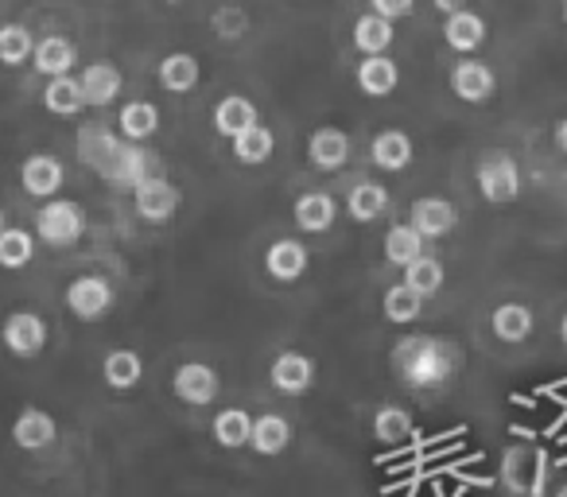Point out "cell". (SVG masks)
<instances>
[{
  "label": "cell",
  "mask_w": 567,
  "mask_h": 497,
  "mask_svg": "<svg viewBox=\"0 0 567 497\" xmlns=\"http://www.w3.org/2000/svg\"><path fill=\"white\" fill-rule=\"evenodd\" d=\"M455 350L447 342L432 339V334H412V339L396 342L393 350V370L396 377L404 381L416 393H432V389H443L451 377H455Z\"/></svg>",
  "instance_id": "cell-1"
},
{
  "label": "cell",
  "mask_w": 567,
  "mask_h": 497,
  "mask_svg": "<svg viewBox=\"0 0 567 497\" xmlns=\"http://www.w3.org/2000/svg\"><path fill=\"white\" fill-rule=\"evenodd\" d=\"M86 234V210L74 198H48L35 214V237L51 249H71Z\"/></svg>",
  "instance_id": "cell-2"
},
{
  "label": "cell",
  "mask_w": 567,
  "mask_h": 497,
  "mask_svg": "<svg viewBox=\"0 0 567 497\" xmlns=\"http://www.w3.org/2000/svg\"><path fill=\"white\" fill-rule=\"evenodd\" d=\"M474 187H478V195L494 206L513 203V198L520 195L517 159L505 156V152H486V156L478 159V167H474Z\"/></svg>",
  "instance_id": "cell-3"
},
{
  "label": "cell",
  "mask_w": 567,
  "mask_h": 497,
  "mask_svg": "<svg viewBox=\"0 0 567 497\" xmlns=\"http://www.w3.org/2000/svg\"><path fill=\"white\" fill-rule=\"evenodd\" d=\"M66 311H71L74 319H82V323H97V319H105L113 311V284L105 277H94V272H86V277H74L71 284H66Z\"/></svg>",
  "instance_id": "cell-4"
},
{
  "label": "cell",
  "mask_w": 567,
  "mask_h": 497,
  "mask_svg": "<svg viewBox=\"0 0 567 497\" xmlns=\"http://www.w3.org/2000/svg\"><path fill=\"white\" fill-rule=\"evenodd\" d=\"M179 187H175L172 179H164V175H148V179H141L133 187V206L136 214H141L144 221H152V226H164V221L175 218V210H179Z\"/></svg>",
  "instance_id": "cell-5"
},
{
  "label": "cell",
  "mask_w": 567,
  "mask_h": 497,
  "mask_svg": "<svg viewBox=\"0 0 567 497\" xmlns=\"http://www.w3.org/2000/svg\"><path fill=\"white\" fill-rule=\"evenodd\" d=\"M172 393L179 396L183 404H190V408H206V404L218 401L221 377H218V370L206 362H183L172 377Z\"/></svg>",
  "instance_id": "cell-6"
},
{
  "label": "cell",
  "mask_w": 567,
  "mask_h": 497,
  "mask_svg": "<svg viewBox=\"0 0 567 497\" xmlns=\"http://www.w3.org/2000/svg\"><path fill=\"white\" fill-rule=\"evenodd\" d=\"M0 342L17 358H40L43 346H48V323L35 311H12L0 327Z\"/></svg>",
  "instance_id": "cell-7"
},
{
  "label": "cell",
  "mask_w": 567,
  "mask_h": 497,
  "mask_svg": "<svg viewBox=\"0 0 567 497\" xmlns=\"http://www.w3.org/2000/svg\"><path fill=\"white\" fill-rule=\"evenodd\" d=\"M451 94H455L458 102H466V105L489 102V97L497 94V74H494V66L482 63V59L466 55L463 63H455V71H451Z\"/></svg>",
  "instance_id": "cell-8"
},
{
  "label": "cell",
  "mask_w": 567,
  "mask_h": 497,
  "mask_svg": "<svg viewBox=\"0 0 567 497\" xmlns=\"http://www.w3.org/2000/svg\"><path fill=\"white\" fill-rule=\"evenodd\" d=\"M308 265H311V253L300 237H276L265 249V272L272 280H280V284H296V280L308 272Z\"/></svg>",
  "instance_id": "cell-9"
},
{
  "label": "cell",
  "mask_w": 567,
  "mask_h": 497,
  "mask_svg": "<svg viewBox=\"0 0 567 497\" xmlns=\"http://www.w3.org/2000/svg\"><path fill=\"white\" fill-rule=\"evenodd\" d=\"M66 183V167L59 156H48V152H35V156L24 159V167H20V187L28 190L32 198H59V190H63Z\"/></svg>",
  "instance_id": "cell-10"
},
{
  "label": "cell",
  "mask_w": 567,
  "mask_h": 497,
  "mask_svg": "<svg viewBox=\"0 0 567 497\" xmlns=\"http://www.w3.org/2000/svg\"><path fill=\"white\" fill-rule=\"evenodd\" d=\"M268 381H272L276 393L303 396L316 389V362L308 354H300V350H284L272 362V370H268Z\"/></svg>",
  "instance_id": "cell-11"
},
{
  "label": "cell",
  "mask_w": 567,
  "mask_h": 497,
  "mask_svg": "<svg viewBox=\"0 0 567 497\" xmlns=\"http://www.w3.org/2000/svg\"><path fill=\"white\" fill-rule=\"evenodd\" d=\"M409 221L427 237V241H440V237H447L451 229L458 226V210H455V203H451V198L424 195V198H416V203H412Z\"/></svg>",
  "instance_id": "cell-12"
},
{
  "label": "cell",
  "mask_w": 567,
  "mask_h": 497,
  "mask_svg": "<svg viewBox=\"0 0 567 497\" xmlns=\"http://www.w3.org/2000/svg\"><path fill=\"white\" fill-rule=\"evenodd\" d=\"M350 152H354V144H350V136L342 133V128L327 125L308 136V164L319 167V172H339V167H347Z\"/></svg>",
  "instance_id": "cell-13"
},
{
  "label": "cell",
  "mask_w": 567,
  "mask_h": 497,
  "mask_svg": "<svg viewBox=\"0 0 567 497\" xmlns=\"http://www.w3.org/2000/svg\"><path fill=\"white\" fill-rule=\"evenodd\" d=\"M59 439V420L43 408H24L12 424V443L20 451H48Z\"/></svg>",
  "instance_id": "cell-14"
},
{
  "label": "cell",
  "mask_w": 567,
  "mask_h": 497,
  "mask_svg": "<svg viewBox=\"0 0 567 497\" xmlns=\"http://www.w3.org/2000/svg\"><path fill=\"white\" fill-rule=\"evenodd\" d=\"M292 221L303 234H327V229L339 221V203H334V195H327V190H308V195L296 198Z\"/></svg>",
  "instance_id": "cell-15"
},
{
  "label": "cell",
  "mask_w": 567,
  "mask_h": 497,
  "mask_svg": "<svg viewBox=\"0 0 567 497\" xmlns=\"http://www.w3.org/2000/svg\"><path fill=\"white\" fill-rule=\"evenodd\" d=\"M79 82H82V94H86V105H94V110L113 105L121 97V90H125V74L113 63H90L79 74Z\"/></svg>",
  "instance_id": "cell-16"
},
{
  "label": "cell",
  "mask_w": 567,
  "mask_h": 497,
  "mask_svg": "<svg viewBox=\"0 0 567 497\" xmlns=\"http://www.w3.org/2000/svg\"><path fill=\"white\" fill-rule=\"evenodd\" d=\"M396 86H401V66H396V59L365 55L362 63H358V90H362L365 97H389Z\"/></svg>",
  "instance_id": "cell-17"
},
{
  "label": "cell",
  "mask_w": 567,
  "mask_h": 497,
  "mask_svg": "<svg viewBox=\"0 0 567 497\" xmlns=\"http://www.w3.org/2000/svg\"><path fill=\"white\" fill-rule=\"evenodd\" d=\"M443 40H447V48L458 51V55H474V51L486 43V20L471 9L451 12L447 24H443Z\"/></svg>",
  "instance_id": "cell-18"
},
{
  "label": "cell",
  "mask_w": 567,
  "mask_h": 497,
  "mask_svg": "<svg viewBox=\"0 0 567 497\" xmlns=\"http://www.w3.org/2000/svg\"><path fill=\"white\" fill-rule=\"evenodd\" d=\"M32 59H35V71L40 74L63 79V74H71L74 63H79V48H74L66 35H43V40L35 43Z\"/></svg>",
  "instance_id": "cell-19"
},
{
  "label": "cell",
  "mask_w": 567,
  "mask_h": 497,
  "mask_svg": "<svg viewBox=\"0 0 567 497\" xmlns=\"http://www.w3.org/2000/svg\"><path fill=\"white\" fill-rule=\"evenodd\" d=\"M252 125H260V113H257V105H252L249 97L229 94V97H221V102L214 105V128H218V136H226V141L241 136L245 128H252Z\"/></svg>",
  "instance_id": "cell-20"
},
{
  "label": "cell",
  "mask_w": 567,
  "mask_h": 497,
  "mask_svg": "<svg viewBox=\"0 0 567 497\" xmlns=\"http://www.w3.org/2000/svg\"><path fill=\"white\" fill-rule=\"evenodd\" d=\"M412 156H416L412 136L401 133V128H385V133H378L370 144V159L381 172H404V167L412 164Z\"/></svg>",
  "instance_id": "cell-21"
},
{
  "label": "cell",
  "mask_w": 567,
  "mask_h": 497,
  "mask_svg": "<svg viewBox=\"0 0 567 497\" xmlns=\"http://www.w3.org/2000/svg\"><path fill=\"white\" fill-rule=\"evenodd\" d=\"M427 253V237L420 234L412 221H401V226H393L385 234V261L393 265V269H409L412 261H420V257Z\"/></svg>",
  "instance_id": "cell-22"
},
{
  "label": "cell",
  "mask_w": 567,
  "mask_h": 497,
  "mask_svg": "<svg viewBox=\"0 0 567 497\" xmlns=\"http://www.w3.org/2000/svg\"><path fill=\"white\" fill-rule=\"evenodd\" d=\"M288 443H292V424H288L280 412H265V416L252 420L249 447L257 451V455H265V458L284 455V451H288Z\"/></svg>",
  "instance_id": "cell-23"
},
{
  "label": "cell",
  "mask_w": 567,
  "mask_h": 497,
  "mask_svg": "<svg viewBox=\"0 0 567 497\" xmlns=\"http://www.w3.org/2000/svg\"><path fill=\"white\" fill-rule=\"evenodd\" d=\"M102 377L110 389L128 393V389H136L144 381V358L136 350H110L102 362Z\"/></svg>",
  "instance_id": "cell-24"
},
{
  "label": "cell",
  "mask_w": 567,
  "mask_h": 497,
  "mask_svg": "<svg viewBox=\"0 0 567 497\" xmlns=\"http://www.w3.org/2000/svg\"><path fill=\"white\" fill-rule=\"evenodd\" d=\"M43 105L55 117H79L86 110V94H82V82L74 74H63V79H48L43 86Z\"/></svg>",
  "instance_id": "cell-25"
},
{
  "label": "cell",
  "mask_w": 567,
  "mask_h": 497,
  "mask_svg": "<svg viewBox=\"0 0 567 497\" xmlns=\"http://www.w3.org/2000/svg\"><path fill=\"white\" fill-rule=\"evenodd\" d=\"M533 327H536V319L525 303H497L494 315H489V331L502 342H513V346L525 342L528 334H533Z\"/></svg>",
  "instance_id": "cell-26"
},
{
  "label": "cell",
  "mask_w": 567,
  "mask_h": 497,
  "mask_svg": "<svg viewBox=\"0 0 567 497\" xmlns=\"http://www.w3.org/2000/svg\"><path fill=\"white\" fill-rule=\"evenodd\" d=\"M117 128H121V136H125V141H133V144L152 141V136L159 133V110L152 102H128V105H121Z\"/></svg>",
  "instance_id": "cell-27"
},
{
  "label": "cell",
  "mask_w": 567,
  "mask_h": 497,
  "mask_svg": "<svg viewBox=\"0 0 567 497\" xmlns=\"http://www.w3.org/2000/svg\"><path fill=\"white\" fill-rule=\"evenodd\" d=\"M393 40H396L393 20L378 17V12H365V17H358V24H354V48L362 51V55H389Z\"/></svg>",
  "instance_id": "cell-28"
},
{
  "label": "cell",
  "mask_w": 567,
  "mask_h": 497,
  "mask_svg": "<svg viewBox=\"0 0 567 497\" xmlns=\"http://www.w3.org/2000/svg\"><path fill=\"white\" fill-rule=\"evenodd\" d=\"M198 59L190 51H172V55L159 63V86L167 94H190L198 86Z\"/></svg>",
  "instance_id": "cell-29"
},
{
  "label": "cell",
  "mask_w": 567,
  "mask_h": 497,
  "mask_svg": "<svg viewBox=\"0 0 567 497\" xmlns=\"http://www.w3.org/2000/svg\"><path fill=\"white\" fill-rule=\"evenodd\" d=\"M389 210V190L381 187V183H373V179H362L354 190L347 195V214L354 221H378L381 214Z\"/></svg>",
  "instance_id": "cell-30"
},
{
  "label": "cell",
  "mask_w": 567,
  "mask_h": 497,
  "mask_svg": "<svg viewBox=\"0 0 567 497\" xmlns=\"http://www.w3.org/2000/svg\"><path fill=\"white\" fill-rule=\"evenodd\" d=\"M229 144H234V159H237V164H245V167L268 164V159H272V152H276V136H272V128H265V125L245 128V133L234 136Z\"/></svg>",
  "instance_id": "cell-31"
},
{
  "label": "cell",
  "mask_w": 567,
  "mask_h": 497,
  "mask_svg": "<svg viewBox=\"0 0 567 497\" xmlns=\"http://www.w3.org/2000/svg\"><path fill=\"white\" fill-rule=\"evenodd\" d=\"M210 432H214V439H218V447H226V451L249 447V439H252V416L245 408H221L218 416H214Z\"/></svg>",
  "instance_id": "cell-32"
},
{
  "label": "cell",
  "mask_w": 567,
  "mask_h": 497,
  "mask_svg": "<svg viewBox=\"0 0 567 497\" xmlns=\"http://www.w3.org/2000/svg\"><path fill=\"white\" fill-rule=\"evenodd\" d=\"M35 261V237L20 226H4L0 229V269H28Z\"/></svg>",
  "instance_id": "cell-33"
},
{
  "label": "cell",
  "mask_w": 567,
  "mask_h": 497,
  "mask_svg": "<svg viewBox=\"0 0 567 497\" xmlns=\"http://www.w3.org/2000/svg\"><path fill=\"white\" fill-rule=\"evenodd\" d=\"M412 432H416L412 412L401 408V404H385V408H378V416H373V435H378V443L396 447V443H404Z\"/></svg>",
  "instance_id": "cell-34"
},
{
  "label": "cell",
  "mask_w": 567,
  "mask_h": 497,
  "mask_svg": "<svg viewBox=\"0 0 567 497\" xmlns=\"http://www.w3.org/2000/svg\"><path fill=\"white\" fill-rule=\"evenodd\" d=\"M443 280H447V272H443V265L435 261L432 253H424L420 261H412L409 269H404V284H409L420 300H432V296H440Z\"/></svg>",
  "instance_id": "cell-35"
},
{
  "label": "cell",
  "mask_w": 567,
  "mask_h": 497,
  "mask_svg": "<svg viewBox=\"0 0 567 497\" xmlns=\"http://www.w3.org/2000/svg\"><path fill=\"white\" fill-rule=\"evenodd\" d=\"M381 311H385L389 323L409 327V323H416V319L424 315V300H420L409 284H393L385 292V300H381Z\"/></svg>",
  "instance_id": "cell-36"
},
{
  "label": "cell",
  "mask_w": 567,
  "mask_h": 497,
  "mask_svg": "<svg viewBox=\"0 0 567 497\" xmlns=\"http://www.w3.org/2000/svg\"><path fill=\"white\" fill-rule=\"evenodd\" d=\"M35 40L24 24H0V63L4 66H24L32 63Z\"/></svg>",
  "instance_id": "cell-37"
},
{
  "label": "cell",
  "mask_w": 567,
  "mask_h": 497,
  "mask_svg": "<svg viewBox=\"0 0 567 497\" xmlns=\"http://www.w3.org/2000/svg\"><path fill=\"white\" fill-rule=\"evenodd\" d=\"M214 32H218L221 40H241V35L249 32V17H245L241 9H218L214 12Z\"/></svg>",
  "instance_id": "cell-38"
},
{
  "label": "cell",
  "mask_w": 567,
  "mask_h": 497,
  "mask_svg": "<svg viewBox=\"0 0 567 497\" xmlns=\"http://www.w3.org/2000/svg\"><path fill=\"white\" fill-rule=\"evenodd\" d=\"M370 4H373L370 12H378V17H385V20L412 17V9H416V0H370Z\"/></svg>",
  "instance_id": "cell-39"
},
{
  "label": "cell",
  "mask_w": 567,
  "mask_h": 497,
  "mask_svg": "<svg viewBox=\"0 0 567 497\" xmlns=\"http://www.w3.org/2000/svg\"><path fill=\"white\" fill-rule=\"evenodd\" d=\"M551 141H556V148L567 156V117H564V121H556V128H551Z\"/></svg>",
  "instance_id": "cell-40"
},
{
  "label": "cell",
  "mask_w": 567,
  "mask_h": 497,
  "mask_svg": "<svg viewBox=\"0 0 567 497\" xmlns=\"http://www.w3.org/2000/svg\"><path fill=\"white\" fill-rule=\"evenodd\" d=\"M435 4V12H443V17H451V12H458V9H466V0H432Z\"/></svg>",
  "instance_id": "cell-41"
},
{
  "label": "cell",
  "mask_w": 567,
  "mask_h": 497,
  "mask_svg": "<svg viewBox=\"0 0 567 497\" xmlns=\"http://www.w3.org/2000/svg\"><path fill=\"white\" fill-rule=\"evenodd\" d=\"M559 339H564V346H567V315H564V323H559Z\"/></svg>",
  "instance_id": "cell-42"
},
{
  "label": "cell",
  "mask_w": 567,
  "mask_h": 497,
  "mask_svg": "<svg viewBox=\"0 0 567 497\" xmlns=\"http://www.w3.org/2000/svg\"><path fill=\"white\" fill-rule=\"evenodd\" d=\"M556 497H567V486H559V489H556Z\"/></svg>",
  "instance_id": "cell-43"
},
{
  "label": "cell",
  "mask_w": 567,
  "mask_h": 497,
  "mask_svg": "<svg viewBox=\"0 0 567 497\" xmlns=\"http://www.w3.org/2000/svg\"><path fill=\"white\" fill-rule=\"evenodd\" d=\"M164 4H183V0H164Z\"/></svg>",
  "instance_id": "cell-44"
},
{
  "label": "cell",
  "mask_w": 567,
  "mask_h": 497,
  "mask_svg": "<svg viewBox=\"0 0 567 497\" xmlns=\"http://www.w3.org/2000/svg\"><path fill=\"white\" fill-rule=\"evenodd\" d=\"M0 229H4V210H0Z\"/></svg>",
  "instance_id": "cell-45"
},
{
  "label": "cell",
  "mask_w": 567,
  "mask_h": 497,
  "mask_svg": "<svg viewBox=\"0 0 567 497\" xmlns=\"http://www.w3.org/2000/svg\"><path fill=\"white\" fill-rule=\"evenodd\" d=\"M564 24H567V0H564Z\"/></svg>",
  "instance_id": "cell-46"
}]
</instances>
